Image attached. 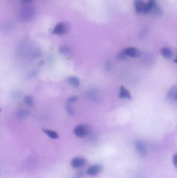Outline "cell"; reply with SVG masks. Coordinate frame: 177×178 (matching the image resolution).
<instances>
[{
  "label": "cell",
  "instance_id": "19",
  "mask_svg": "<svg viewBox=\"0 0 177 178\" xmlns=\"http://www.w3.org/2000/svg\"><path fill=\"white\" fill-rule=\"evenodd\" d=\"M77 99V96H72L69 98V99H68V100H67V103L69 104L73 103L74 102L76 101Z\"/></svg>",
  "mask_w": 177,
  "mask_h": 178
},
{
  "label": "cell",
  "instance_id": "11",
  "mask_svg": "<svg viewBox=\"0 0 177 178\" xmlns=\"http://www.w3.org/2000/svg\"><path fill=\"white\" fill-rule=\"evenodd\" d=\"M67 81L69 84L75 88H77L79 86L80 81L79 79L76 77H70L68 78Z\"/></svg>",
  "mask_w": 177,
  "mask_h": 178
},
{
  "label": "cell",
  "instance_id": "3",
  "mask_svg": "<svg viewBox=\"0 0 177 178\" xmlns=\"http://www.w3.org/2000/svg\"><path fill=\"white\" fill-rule=\"evenodd\" d=\"M87 163L86 159L85 158L82 157H76L74 158L72 160L71 162V165L72 167L74 168H81L82 167H84Z\"/></svg>",
  "mask_w": 177,
  "mask_h": 178
},
{
  "label": "cell",
  "instance_id": "6",
  "mask_svg": "<svg viewBox=\"0 0 177 178\" xmlns=\"http://www.w3.org/2000/svg\"><path fill=\"white\" fill-rule=\"evenodd\" d=\"M103 170V167L100 165H93L87 170V173L89 176H95Z\"/></svg>",
  "mask_w": 177,
  "mask_h": 178
},
{
  "label": "cell",
  "instance_id": "10",
  "mask_svg": "<svg viewBox=\"0 0 177 178\" xmlns=\"http://www.w3.org/2000/svg\"><path fill=\"white\" fill-rule=\"evenodd\" d=\"M161 53L163 56L167 59L171 58L172 56V50L167 47H165L162 48L161 49Z\"/></svg>",
  "mask_w": 177,
  "mask_h": 178
},
{
  "label": "cell",
  "instance_id": "22",
  "mask_svg": "<svg viewBox=\"0 0 177 178\" xmlns=\"http://www.w3.org/2000/svg\"><path fill=\"white\" fill-rule=\"evenodd\" d=\"M21 2L24 3V4H27L29 3H30V2H32L33 0H21Z\"/></svg>",
  "mask_w": 177,
  "mask_h": 178
},
{
  "label": "cell",
  "instance_id": "18",
  "mask_svg": "<svg viewBox=\"0 0 177 178\" xmlns=\"http://www.w3.org/2000/svg\"><path fill=\"white\" fill-rule=\"evenodd\" d=\"M28 112L26 111H21L18 112V116L19 118H24L28 115Z\"/></svg>",
  "mask_w": 177,
  "mask_h": 178
},
{
  "label": "cell",
  "instance_id": "23",
  "mask_svg": "<svg viewBox=\"0 0 177 178\" xmlns=\"http://www.w3.org/2000/svg\"><path fill=\"white\" fill-rule=\"evenodd\" d=\"M175 99H176V100H177V93H175Z\"/></svg>",
  "mask_w": 177,
  "mask_h": 178
},
{
  "label": "cell",
  "instance_id": "7",
  "mask_svg": "<svg viewBox=\"0 0 177 178\" xmlns=\"http://www.w3.org/2000/svg\"><path fill=\"white\" fill-rule=\"evenodd\" d=\"M134 7L138 13H143L145 9V4L143 0H134Z\"/></svg>",
  "mask_w": 177,
  "mask_h": 178
},
{
  "label": "cell",
  "instance_id": "14",
  "mask_svg": "<svg viewBox=\"0 0 177 178\" xmlns=\"http://www.w3.org/2000/svg\"><path fill=\"white\" fill-rule=\"evenodd\" d=\"M127 55L126 54V53H125L124 51H121L117 55L116 58L117 60H125V59H126Z\"/></svg>",
  "mask_w": 177,
  "mask_h": 178
},
{
  "label": "cell",
  "instance_id": "8",
  "mask_svg": "<svg viewBox=\"0 0 177 178\" xmlns=\"http://www.w3.org/2000/svg\"><path fill=\"white\" fill-rule=\"evenodd\" d=\"M119 97L123 99H132L130 92L123 86L120 87Z\"/></svg>",
  "mask_w": 177,
  "mask_h": 178
},
{
  "label": "cell",
  "instance_id": "4",
  "mask_svg": "<svg viewBox=\"0 0 177 178\" xmlns=\"http://www.w3.org/2000/svg\"><path fill=\"white\" fill-rule=\"evenodd\" d=\"M135 145L140 156L142 158H145L147 156V150L143 142H142L141 141H137Z\"/></svg>",
  "mask_w": 177,
  "mask_h": 178
},
{
  "label": "cell",
  "instance_id": "12",
  "mask_svg": "<svg viewBox=\"0 0 177 178\" xmlns=\"http://www.w3.org/2000/svg\"><path fill=\"white\" fill-rule=\"evenodd\" d=\"M43 132L51 139H57L59 138V135L55 131L49 129H43Z\"/></svg>",
  "mask_w": 177,
  "mask_h": 178
},
{
  "label": "cell",
  "instance_id": "2",
  "mask_svg": "<svg viewBox=\"0 0 177 178\" xmlns=\"http://www.w3.org/2000/svg\"><path fill=\"white\" fill-rule=\"evenodd\" d=\"M73 132L76 137L79 138H84L87 135L88 129L86 126L79 125L74 128Z\"/></svg>",
  "mask_w": 177,
  "mask_h": 178
},
{
  "label": "cell",
  "instance_id": "20",
  "mask_svg": "<svg viewBox=\"0 0 177 178\" xmlns=\"http://www.w3.org/2000/svg\"><path fill=\"white\" fill-rule=\"evenodd\" d=\"M66 111L70 115L73 116L74 114L73 111V109H72L70 105H67L66 106Z\"/></svg>",
  "mask_w": 177,
  "mask_h": 178
},
{
  "label": "cell",
  "instance_id": "15",
  "mask_svg": "<svg viewBox=\"0 0 177 178\" xmlns=\"http://www.w3.org/2000/svg\"><path fill=\"white\" fill-rule=\"evenodd\" d=\"M24 102L26 105L29 106H31L33 104V101L32 98L29 96H26L24 98Z\"/></svg>",
  "mask_w": 177,
  "mask_h": 178
},
{
  "label": "cell",
  "instance_id": "16",
  "mask_svg": "<svg viewBox=\"0 0 177 178\" xmlns=\"http://www.w3.org/2000/svg\"><path fill=\"white\" fill-rule=\"evenodd\" d=\"M177 86H174L168 91L167 93V98L168 99L172 98L173 95L175 94V90L177 89Z\"/></svg>",
  "mask_w": 177,
  "mask_h": 178
},
{
  "label": "cell",
  "instance_id": "9",
  "mask_svg": "<svg viewBox=\"0 0 177 178\" xmlns=\"http://www.w3.org/2000/svg\"><path fill=\"white\" fill-rule=\"evenodd\" d=\"M157 5L155 0H149V2L145 4V9L143 14H147L151 11Z\"/></svg>",
  "mask_w": 177,
  "mask_h": 178
},
{
  "label": "cell",
  "instance_id": "1",
  "mask_svg": "<svg viewBox=\"0 0 177 178\" xmlns=\"http://www.w3.org/2000/svg\"><path fill=\"white\" fill-rule=\"evenodd\" d=\"M70 25L68 21H64L58 23L53 29L52 34L56 35H65L69 32Z\"/></svg>",
  "mask_w": 177,
  "mask_h": 178
},
{
  "label": "cell",
  "instance_id": "24",
  "mask_svg": "<svg viewBox=\"0 0 177 178\" xmlns=\"http://www.w3.org/2000/svg\"><path fill=\"white\" fill-rule=\"evenodd\" d=\"M175 63H177V59H175Z\"/></svg>",
  "mask_w": 177,
  "mask_h": 178
},
{
  "label": "cell",
  "instance_id": "13",
  "mask_svg": "<svg viewBox=\"0 0 177 178\" xmlns=\"http://www.w3.org/2000/svg\"><path fill=\"white\" fill-rule=\"evenodd\" d=\"M59 51L61 54L66 55V56L69 55L71 53L70 49H69L68 47H64V46L60 47V48L59 49Z\"/></svg>",
  "mask_w": 177,
  "mask_h": 178
},
{
  "label": "cell",
  "instance_id": "21",
  "mask_svg": "<svg viewBox=\"0 0 177 178\" xmlns=\"http://www.w3.org/2000/svg\"><path fill=\"white\" fill-rule=\"evenodd\" d=\"M172 161H173V165H174L175 167L177 170V153L173 156Z\"/></svg>",
  "mask_w": 177,
  "mask_h": 178
},
{
  "label": "cell",
  "instance_id": "5",
  "mask_svg": "<svg viewBox=\"0 0 177 178\" xmlns=\"http://www.w3.org/2000/svg\"><path fill=\"white\" fill-rule=\"evenodd\" d=\"M124 51L127 56H129L132 58H137L141 55V53L139 50L133 47H127L126 49H125Z\"/></svg>",
  "mask_w": 177,
  "mask_h": 178
},
{
  "label": "cell",
  "instance_id": "17",
  "mask_svg": "<svg viewBox=\"0 0 177 178\" xmlns=\"http://www.w3.org/2000/svg\"><path fill=\"white\" fill-rule=\"evenodd\" d=\"M153 11L154 12V13L157 15H158V16H162L163 15V11L160 7L157 5H156L155 6L154 8L153 9Z\"/></svg>",
  "mask_w": 177,
  "mask_h": 178
}]
</instances>
